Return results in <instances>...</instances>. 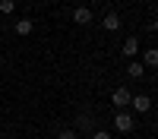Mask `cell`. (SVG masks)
Returning <instances> with one entry per match:
<instances>
[{
  "instance_id": "cell-1",
  "label": "cell",
  "mask_w": 158,
  "mask_h": 139,
  "mask_svg": "<svg viewBox=\"0 0 158 139\" xmlns=\"http://www.w3.org/2000/svg\"><path fill=\"white\" fill-rule=\"evenodd\" d=\"M133 126H136V120H133L130 111H114V130L117 133H130Z\"/></svg>"
},
{
  "instance_id": "cell-2",
  "label": "cell",
  "mask_w": 158,
  "mask_h": 139,
  "mask_svg": "<svg viewBox=\"0 0 158 139\" xmlns=\"http://www.w3.org/2000/svg\"><path fill=\"white\" fill-rule=\"evenodd\" d=\"M130 98H133V95H130V88H114V95H111V104L117 108V111H123V108H130Z\"/></svg>"
},
{
  "instance_id": "cell-3",
  "label": "cell",
  "mask_w": 158,
  "mask_h": 139,
  "mask_svg": "<svg viewBox=\"0 0 158 139\" xmlns=\"http://www.w3.org/2000/svg\"><path fill=\"white\" fill-rule=\"evenodd\" d=\"M130 108L139 111V114H146V111H152V98L149 95H133L130 98Z\"/></svg>"
},
{
  "instance_id": "cell-4",
  "label": "cell",
  "mask_w": 158,
  "mask_h": 139,
  "mask_svg": "<svg viewBox=\"0 0 158 139\" xmlns=\"http://www.w3.org/2000/svg\"><path fill=\"white\" fill-rule=\"evenodd\" d=\"M73 130H92V133H95V114L82 111V114L76 117V126H73Z\"/></svg>"
},
{
  "instance_id": "cell-5",
  "label": "cell",
  "mask_w": 158,
  "mask_h": 139,
  "mask_svg": "<svg viewBox=\"0 0 158 139\" xmlns=\"http://www.w3.org/2000/svg\"><path fill=\"white\" fill-rule=\"evenodd\" d=\"M73 22L76 25H92V10L89 6H76L73 10Z\"/></svg>"
},
{
  "instance_id": "cell-6",
  "label": "cell",
  "mask_w": 158,
  "mask_h": 139,
  "mask_svg": "<svg viewBox=\"0 0 158 139\" xmlns=\"http://www.w3.org/2000/svg\"><path fill=\"white\" fill-rule=\"evenodd\" d=\"M136 54H139V38L130 35L127 41H123V57H136Z\"/></svg>"
},
{
  "instance_id": "cell-7",
  "label": "cell",
  "mask_w": 158,
  "mask_h": 139,
  "mask_svg": "<svg viewBox=\"0 0 158 139\" xmlns=\"http://www.w3.org/2000/svg\"><path fill=\"white\" fill-rule=\"evenodd\" d=\"M127 73H130V79H142V76H146V67H142L139 60H130V67H127Z\"/></svg>"
},
{
  "instance_id": "cell-8",
  "label": "cell",
  "mask_w": 158,
  "mask_h": 139,
  "mask_svg": "<svg viewBox=\"0 0 158 139\" xmlns=\"http://www.w3.org/2000/svg\"><path fill=\"white\" fill-rule=\"evenodd\" d=\"M104 29L117 32V29H120V16H117V13H108V16H104Z\"/></svg>"
},
{
  "instance_id": "cell-9",
  "label": "cell",
  "mask_w": 158,
  "mask_h": 139,
  "mask_svg": "<svg viewBox=\"0 0 158 139\" xmlns=\"http://www.w3.org/2000/svg\"><path fill=\"white\" fill-rule=\"evenodd\" d=\"M139 63H142V67H155V63H158V51H155V47H149L146 54H142V60H139Z\"/></svg>"
},
{
  "instance_id": "cell-10",
  "label": "cell",
  "mask_w": 158,
  "mask_h": 139,
  "mask_svg": "<svg viewBox=\"0 0 158 139\" xmlns=\"http://www.w3.org/2000/svg\"><path fill=\"white\" fill-rule=\"evenodd\" d=\"M32 29H35L32 19H19V22H16V35H32Z\"/></svg>"
},
{
  "instance_id": "cell-11",
  "label": "cell",
  "mask_w": 158,
  "mask_h": 139,
  "mask_svg": "<svg viewBox=\"0 0 158 139\" xmlns=\"http://www.w3.org/2000/svg\"><path fill=\"white\" fill-rule=\"evenodd\" d=\"M13 10H16V0H0V13L3 16H13Z\"/></svg>"
},
{
  "instance_id": "cell-12",
  "label": "cell",
  "mask_w": 158,
  "mask_h": 139,
  "mask_svg": "<svg viewBox=\"0 0 158 139\" xmlns=\"http://www.w3.org/2000/svg\"><path fill=\"white\" fill-rule=\"evenodd\" d=\"M57 139H76V130H73V126H70V130H60Z\"/></svg>"
},
{
  "instance_id": "cell-13",
  "label": "cell",
  "mask_w": 158,
  "mask_h": 139,
  "mask_svg": "<svg viewBox=\"0 0 158 139\" xmlns=\"http://www.w3.org/2000/svg\"><path fill=\"white\" fill-rule=\"evenodd\" d=\"M92 139H111V133H104V130H95V133H92Z\"/></svg>"
}]
</instances>
